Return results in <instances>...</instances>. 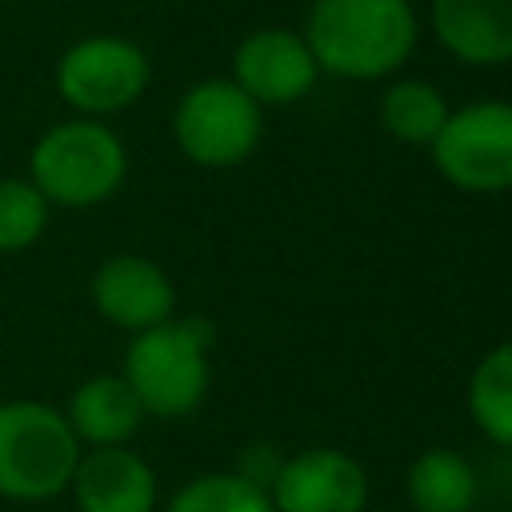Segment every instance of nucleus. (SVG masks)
<instances>
[{"label": "nucleus", "instance_id": "nucleus-1", "mask_svg": "<svg viewBox=\"0 0 512 512\" xmlns=\"http://www.w3.org/2000/svg\"><path fill=\"white\" fill-rule=\"evenodd\" d=\"M420 24L408 0H316L304 40L320 72L340 80H384L416 48Z\"/></svg>", "mask_w": 512, "mask_h": 512}, {"label": "nucleus", "instance_id": "nucleus-2", "mask_svg": "<svg viewBox=\"0 0 512 512\" xmlns=\"http://www.w3.org/2000/svg\"><path fill=\"white\" fill-rule=\"evenodd\" d=\"M128 176V152L120 136L92 120H60L28 152V180L56 208H96L120 192Z\"/></svg>", "mask_w": 512, "mask_h": 512}, {"label": "nucleus", "instance_id": "nucleus-3", "mask_svg": "<svg viewBox=\"0 0 512 512\" xmlns=\"http://www.w3.org/2000/svg\"><path fill=\"white\" fill-rule=\"evenodd\" d=\"M208 344L212 332L204 320H164L132 336L120 376L136 392L144 416L180 420L204 404L212 384Z\"/></svg>", "mask_w": 512, "mask_h": 512}, {"label": "nucleus", "instance_id": "nucleus-4", "mask_svg": "<svg viewBox=\"0 0 512 512\" xmlns=\"http://www.w3.org/2000/svg\"><path fill=\"white\" fill-rule=\"evenodd\" d=\"M80 460V440L64 412L44 400L0 404V496L8 500H52L68 492Z\"/></svg>", "mask_w": 512, "mask_h": 512}, {"label": "nucleus", "instance_id": "nucleus-5", "mask_svg": "<svg viewBox=\"0 0 512 512\" xmlns=\"http://www.w3.org/2000/svg\"><path fill=\"white\" fill-rule=\"evenodd\" d=\"M264 132L260 104L224 76L192 84L172 116V136L180 152L200 168H236L244 164Z\"/></svg>", "mask_w": 512, "mask_h": 512}, {"label": "nucleus", "instance_id": "nucleus-6", "mask_svg": "<svg viewBox=\"0 0 512 512\" xmlns=\"http://www.w3.org/2000/svg\"><path fill=\"white\" fill-rule=\"evenodd\" d=\"M432 164L460 192H508L512 188V104L476 100L452 108L436 132Z\"/></svg>", "mask_w": 512, "mask_h": 512}, {"label": "nucleus", "instance_id": "nucleus-7", "mask_svg": "<svg viewBox=\"0 0 512 512\" xmlns=\"http://www.w3.org/2000/svg\"><path fill=\"white\" fill-rule=\"evenodd\" d=\"M148 56L124 36H84L56 64V92L80 116H112L132 108L148 88Z\"/></svg>", "mask_w": 512, "mask_h": 512}, {"label": "nucleus", "instance_id": "nucleus-8", "mask_svg": "<svg viewBox=\"0 0 512 512\" xmlns=\"http://www.w3.org/2000/svg\"><path fill=\"white\" fill-rule=\"evenodd\" d=\"M268 496L276 512H364L368 476L344 448L316 444L280 460Z\"/></svg>", "mask_w": 512, "mask_h": 512}, {"label": "nucleus", "instance_id": "nucleus-9", "mask_svg": "<svg viewBox=\"0 0 512 512\" xmlns=\"http://www.w3.org/2000/svg\"><path fill=\"white\" fill-rule=\"evenodd\" d=\"M320 68L300 32L260 28L236 44L232 80L264 108V104H296L312 92Z\"/></svg>", "mask_w": 512, "mask_h": 512}, {"label": "nucleus", "instance_id": "nucleus-10", "mask_svg": "<svg viewBox=\"0 0 512 512\" xmlns=\"http://www.w3.org/2000/svg\"><path fill=\"white\" fill-rule=\"evenodd\" d=\"M92 304L112 328H124L136 336L144 328L172 320L176 288L156 260L120 252V256H108L92 272Z\"/></svg>", "mask_w": 512, "mask_h": 512}, {"label": "nucleus", "instance_id": "nucleus-11", "mask_svg": "<svg viewBox=\"0 0 512 512\" xmlns=\"http://www.w3.org/2000/svg\"><path fill=\"white\" fill-rule=\"evenodd\" d=\"M68 492L80 512H156L160 500L152 464L128 444L80 452Z\"/></svg>", "mask_w": 512, "mask_h": 512}, {"label": "nucleus", "instance_id": "nucleus-12", "mask_svg": "<svg viewBox=\"0 0 512 512\" xmlns=\"http://www.w3.org/2000/svg\"><path fill=\"white\" fill-rule=\"evenodd\" d=\"M432 32L464 64H508L512 0H432Z\"/></svg>", "mask_w": 512, "mask_h": 512}, {"label": "nucleus", "instance_id": "nucleus-13", "mask_svg": "<svg viewBox=\"0 0 512 512\" xmlns=\"http://www.w3.org/2000/svg\"><path fill=\"white\" fill-rule=\"evenodd\" d=\"M68 428L76 432L80 444L88 448H112V444H128L140 424H144V408L136 400V392L128 388V380L120 372H100L88 376L64 408Z\"/></svg>", "mask_w": 512, "mask_h": 512}, {"label": "nucleus", "instance_id": "nucleus-14", "mask_svg": "<svg viewBox=\"0 0 512 512\" xmlns=\"http://www.w3.org/2000/svg\"><path fill=\"white\" fill-rule=\"evenodd\" d=\"M404 492L416 512H472L476 508V468L452 448L420 452L404 472Z\"/></svg>", "mask_w": 512, "mask_h": 512}, {"label": "nucleus", "instance_id": "nucleus-15", "mask_svg": "<svg viewBox=\"0 0 512 512\" xmlns=\"http://www.w3.org/2000/svg\"><path fill=\"white\" fill-rule=\"evenodd\" d=\"M468 416L500 448H512V336L480 356L468 376Z\"/></svg>", "mask_w": 512, "mask_h": 512}, {"label": "nucleus", "instance_id": "nucleus-16", "mask_svg": "<svg viewBox=\"0 0 512 512\" xmlns=\"http://www.w3.org/2000/svg\"><path fill=\"white\" fill-rule=\"evenodd\" d=\"M448 100L432 80H396L380 96V124L400 144H432L448 120Z\"/></svg>", "mask_w": 512, "mask_h": 512}, {"label": "nucleus", "instance_id": "nucleus-17", "mask_svg": "<svg viewBox=\"0 0 512 512\" xmlns=\"http://www.w3.org/2000/svg\"><path fill=\"white\" fill-rule=\"evenodd\" d=\"M164 512H276L268 488L244 480L240 472H204L188 480Z\"/></svg>", "mask_w": 512, "mask_h": 512}, {"label": "nucleus", "instance_id": "nucleus-18", "mask_svg": "<svg viewBox=\"0 0 512 512\" xmlns=\"http://www.w3.org/2000/svg\"><path fill=\"white\" fill-rule=\"evenodd\" d=\"M52 204L40 196V188L28 176H4L0 180V252L16 256L32 248L48 228Z\"/></svg>", "mask_w": 512, "mask_h": 512}, {"label": "nucleus", "instance_id": "nucleus-19", "mask_svg": "<svg viewBox=\"0 0 512 512\" xmlns=\"http://www.w3.org/2000/svg\"><path fill=\"white\" fill-rule=\"evenodd\" d=\"M472 512H476V508H472Z\"/></svg>", "mask_w": 512, "mask_h": 512}]
</instances>
